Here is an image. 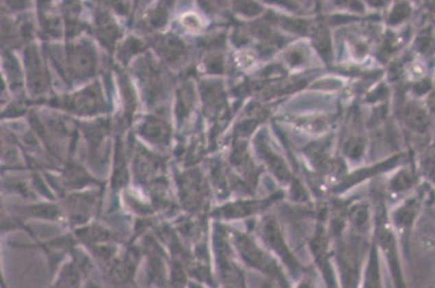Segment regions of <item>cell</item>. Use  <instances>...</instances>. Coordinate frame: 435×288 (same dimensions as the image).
<instances>
[{"label": "cell", "instance_id": "obj_8", "mask_svg": "<svg viewBox=\"0 0 435 288\" xmlns=\"http://www.w3.org/2000/svg\"><path fill=\"white\" fill-rule=\"evenodd\" d=\"M412 184V177L408 173H402L401 175L397 176L395 178L393 182H392V189L399 192V191H405L407 189H410Z\"/></svg>", "mask_w": 435, "mask_h": 288}, {"label": "cell", "instance_id": "obj_1", "mask_svg": "<svg viewBox=\"0 0 435 288\" xmlns=\"http://www.w3.org/2000/svg\"><path fill=\"white\" fill-rule=\"evenodd\" d=\"M261 235L264 244L269 248L270 252L275 254L279 260H281V265L286 267V270L290 272V278L301 280L305 276V267L292 254L274 219H266L262 224Z\"/></svg>", "mask_w": 435, "mask_h": 288}, {"label": "cell", "instance_id": "obj_10", "mask_svg": "<svg viewBox=\"0 0 435 288\" xmlns=\"http://www.w3.org/2000/svg\"><path fill=\"white\" fill-rule=\"evenodd\" d=\"M316 44H318V47L322 50V52H326L329 50L331 43H329V37H328L325 32H320L316 35Z\"/></svg>", "mask_w": 435, "mask_h": 288}, {"label": "cell", "instance_id": "obj_7", "mask_svg": "<svg viewBox=\"0 0 435 288\" xmlns=\"http://www.w3.org/2000/svg\"><path fill=\"white\" fill-rule=\"evenodd\" d=\"M351 221L356 229L362 230L368 221V211L365 206H356L351 213Z\"/></svg>", "mask_w": 435, "mask_h": 288}, {"label": "cell", "instance_id": "obj_2", "mask_svg": "<svg viewBox=\"0 0 435 288\" xmlns=\"http://www.w3.org/2000/svg\"><path fill=\"white\" fill-rule=\"evenodd\" d=\"M238 245L242 257L249 267L261 272L264 276L279 280L281 285L287 286L286 276L283 272L282 265H279L269 252H264L256 243L247 237H243Z\"/></svg>", "mask_w": 435, "mask_h": 288}, {"label": "cell", "instance_id": "obj_4", "mask_svg": "<svg viewBox=\"0 0 435 288\" xmlns=\"http://www.w3.org/2000/svg\"><path fill=\"white\" fill-rule=\"evenodd\" d=\"M379 246L381 247L384 258L387 260L391 276L395 282V288H406L404 276H403L402 265L399 263V252L395 235L391 230L384 226L379 230Z\"/></svg>", "mask_w": 435, "mask_h": 288}, {"label": "cell", "instance_id": "obj_5", "mask_svg": "<svg viewBox=\"0 0 435 288\" xmlns=\"http://www.w3.org/2000/svg\"><path fill=\"white\" fill-rule=\"evenodd\" d=\"M360 288H384L381 263L379 259L378 248L376 246L369 252L367 263L364 265Z\"/></svg>", "mask_w": 435, "mask_h": 288}, {"label": "cell", "instance_id": "obj_9", "mask_svg": "<svg viewBox=\"0 0 435 288\" xmlns=\"http://www.w3.org/2000/svg\"><path fill=\"white\" fill-rule=\"evenodd\" d=\"M346 152L349 156L353 157V158L359 157L360 154L363 152V143L359 140L349 142L348 147H346Z\"/></svg>", "mask_w": 435, "mask_h": 288}, {"label": "cell", "instance_id": "obj_6", "mask_svg": "<svg viewBox=\"0 0 435 288\" xmlns=\"http://www.w3.org/2000/svg\"><path fill=\"white\" fill-rule=\"evenodd\" d=\"M417 201L412 200V201L407 202L395 213V221L399 228L408 229L412 226L415 219L416 211H417Z\"/></svg>", "mask_w": 435, "mask_h": 288}, {"label": "cell", "instance_id": "obj_3", "mask_svg": "<svg viewBox=\"0 0 435 288\" xmlns=\"http://www.w3.org/2000/svg\"><path fill=\"white\" fill-rule=\"evenodd\" d=\"M364 252L356 244L344 245L337 252V267L341 288H360Z\"/></svg>", "mask_w": 435, "mask_h": 288}]
</instances>
